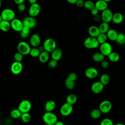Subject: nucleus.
Segmentation results:
<instances>
[{"label":"nucleus","mask_w":125,"mask_h":125,"mask_svg":"<svg viewBox=\"0 0 125 125\" xmlns=\"http://www.w3.org/2000/svg\"><path fill=\"white\" fill-rule=\"evenodd\" d=\"M30 45H31L33 47H38L41 44V40L40 36L36 33L32 34L29 40Z\"/></svg>","instance_id":"dca6fc26"},{"label":"nucleus","mask_w":125,"mask_h":125,"mask_svg":"<svg viewBox=\"0 0 125 125\" xmlns=\"http://www.w3.org/2000/svg\"><path fill=\"white\" fill-rule=\"evenodd\" d=\"M11 28L17 32H21L22 29L24 25L22 21L17 18H15L10 21Z\"/></svg>","instance_id":"9d476101"},{"label":"nucleus","mask_w":125,"mask_h":125,"mask_svg":"<svg viewBox=\"0 0 125 125\" xmlns=\"http://www.w3.org/2000/svg\"><path fill=\"white\" fill-rule=\"evenodd\" d=\"M41 10V7L40 5L37 3H35L30 5L28 9V14L29 16L35 18L40 14Z\"/></svg>","instance_id":"9b49d317"},{"label":"nucleus","mask_w":125,"mask_h":125,"mask_svg":"<svg viewBox=\"0 0 125 125\" xmlns=\"http://www.w3.org/2000/svg\"><path fill=\"white\" fill-rule=\"evenodd\" d=\"M104 86V85L100 81H97L92 83L91 89L93 93L99 94L103 91Z\"/></svg>","instance_id":"2eb2a0df"},{"label":"nucleus","mask_w":125,"mask_h":125,"mask_svg":"<svg viewBox=\"0 0 125 125\" xmlns=\"http://www.w3.org/2000/svg\"><path fill=\"white\" fill-rule=\"evenodd\" d=\"M124 20V17L122 14L119 12H116L113 14L112 21L115 24L121 23Z\"/></svg>","instance_id":"b1692460"},{"label":"nucleus","mask_w":125,"mask_h":125,"mask_svg":"<svg viewBox=\"0 0 125 125\" xmlns=\"http://www.w3.org/2000/svg\"><path fill=\"white\" fill-rule=\"evenodd\" d=\"M73 110V105L66 102L64 103L61 107L60 109V112L62 116L67 117L71 114Z\"/></svg>","instance_id":"0eeeda50"},{"label":"nucleus","mask_w":125,"mask_h":125,"mask_svg":"<svg viewBox=\"0 0 125 125\" xmlns=\"http://www.w3.org/2000/svg\"><path fill=\"white\" fill-rule=\"evenodd\" d=\"M110 81V78L107 74H102L100 78V81L104 85H106L109 83Z\"/></svg>","instance_id":"2f4dec72"},{"label":"nucleus","mask_w":125,"mask_h":125,"mask_svg":"<svg viewBox=\"0 0 125 125\" xmlns=\"http://www.w3.org/2000/svg\"><path fill=\"white\" fill-rule=\"evenodd\" d=\"M14 0V2L18 5V4H21L22 3H24V2L25 1V0Z\"/></svg>","instance_id":"8fccbe9b"},{"label":"nucleus","mask_w":125,"mask_h":125,"mask_svg":"<svg viewBox=\"0 0 125 125\" xmlns=\"http://www.w3.org/2000/svg\"><path fill=\"white\" fill-rule=\"evenodd\" d=\"M66 1L70 4H75L77 0H66Z\"/></svg>","instance_id":"864d4df0"},{"label":"nucleus","mask_w":125,"mask_h":125,"mask_svg":"<svg viewBox=\"0 0 125 125\" xmlns=\"http://www.w3.org/2000/svg\"><path fill=\"white\" fill-rule=\"evenodd\" d=\"M108 7L107 2L103 0H98L95 3V8L99 11H103L106 9Z\"/></svg>","instance_id":"a211bd4d"},{"label":"nucleus","mask_w":125,"mask_h":125,"mask_svg":"<svg viewBox=\"0 0 125 125\" xmlns=\"http://www.w3.org/2000/svg\"><path fill=\"white\" fill-rule=\"evenodd\" d=\"M40 51L39 50L38 47H33L31 48L29 55L33 58H37L38 57L40 54Z\"/></svg>","instance_id":"58836bf2"},{"label":"nucleus","mask_w":125,"mask_h":125,"mask_svg":"<svg viewBox=\"0 0 125 125\" xmlns=\"http://www.w3.org/2000/svg\"><path fill=\"white\" fill-rule=\"evenodd\" d=\"M100 125H114L113 121L109 118H105L103 119Z\"/></svg>","instance_id":"ea45409f"},{"label":"nucleus","mask_w":125,"mask_h":125,"mask_svg":"<svg viewBox=\"0 0 125 125\" xmlns=\"http://www.w3.org/2000/svg\"><path fill=\"white\" fill-rule=\"evenodd\" d=\"M62 56V50L59 48H56L52 52H51V58L57 61L61 59Z\"/></svg>","instance_id":"aec40b11"},{"label":"nucleus","mask_w":125,"mask_h":125,"mask_svg":"<svg viewBox=\"0 0 125 125\" xmlns=\"http://www.w3.org/2000/svg\"><path fill=\"white\" fill-rule=\"evenodd\" d=\"M57 64H58V61L52 59L49 60L48 62V66H49V68L51 69L55 68L57 66Z\"/></svg>","instance_id":"79ce46f5"},{"label":"nucleus","mask_w":125,"mask_h":125,"mask_svg":"<svg viewBox=\"0 0 125 125\" xmlns=\"http://www.w3.org/2000/svg\"><path fill=\"white\" fill-rule=\"evenodd\" d=\"M85 76L88 79H92L97 77L98 75V71L95 67H90L87 68L84 72Z\"/></svg>","instance_id":"f3484780"},{"label":"nucleus","mask_w":125,"mask_h":125,"mask_svg":"<svg viewBox=\"0 0 125 125\" xmlns=\"http://www.w3.org/2000/svg\"><path fill=\"white\" fill-rule=\"evenodd\" d=\"M104 0V1H105V2H109V1H111L112 0Z\"/></svg>","instance_id":"13d9d810"},{"label":"nucleus","mask_w":125,"mask_h":125,"mask_svg":"<svg viewBox=\"0 0 125 125\" xmlns=\"http://www.w3.org/2000/svg\"><path fill=\"white\" fill-rule=\"evenodd\" d=\"M23 55L22 54H21L18 51L15 53L14 55V59L15 61L21 62V61L23 60Z\"/></svg>","instance_id":"a19ab883"},{"label":"nucleus","mask_w":125,"mask_h":125,"mask_svg":"<svg viewBox=\"0 0 125 125\" xmlns=\"http://www.w3.org/2000/svg\"><path fill=\"white\" fill-rule=\"evenodd\" d=\"M101 66L102 68L106 69L109 66V62H108V61L104 60V61L101 62Z\"/></svg>","instance_id":"a18cd8bd"},{"label":"nucleus","mask_w":125,"mask_h":125,"mask_svg":"<svg viewBox=\"0 0 125 125\" xmlns=\"http://www.w3.org/2000/svg\"><path fill=\"white\" fill-rule=\"evenodd\" d=\"M93 60L97 62H101L105 59V56L100 52H96L92 55Z\"/></svg>","instance_id":"a878e982"},{"label":"nucleus","mask_w":125,"mask_h":125,"mask_svg":"<svg viewBox=\"0 0 125 125\" xmlns=\"http://www.w3.org/2000/svg\"><path fill=\"white\" fill-rule=\"evenodd\" d=\"M42 45L44 48V50L49 53L52 52L57 48V43L52 38L46 39L44 41Z\"/></svg>","instance_id":"7ed1b4c3"},{"label":"nucleus","mask_w":125,"mask_h":125,"mask_svg":"<svg viewBox=\"0 0 125 125\" xmlns=\"http://www.w3.org/2000/svg\"><path fill=\"white\" fill-rule=\"evenodd\" d=\"M99 11L96 8H94L93 9H92L91 11H90V13L91 14V15H92L93 16H95L97 14H98L99 13Z\"/></svg>","instance_id":"09e8293b"},{"label":"nucleus","mask_w":125,"mask_h":125,"mask_svg":"<svg viewBox=\"0 0 125 125\" xmlns=\"http://www.w3.org/2000/svg\"><path fill=\"white\" fill-rule=\"evenodd\" d=\"M11 27V24L10 21L2 20L0 22V30L3 32H7L10 29Z\"/></svg>","instance_id":"393cba45"},{"label":"nucleus","mask_w":125,"mask_h":125,"mask_svg":"<svg viewBox=\"0 0 125 125\" xmlns=\"http://www.w3.org/2000/svg\"><path fill=\"white\" fill-rule=\"evenodd\" d=\"M88 32L90 36L97 38L101 33L99 27L95 25L90 26L88 29Z\"/></svg>","instance_id":"6ab92c4d"},{"label":"nucleus","mask_w":125,"mask_h":125,"mask_svg":"<svg viewBox=\"0 0 125 125\" xmlns=\"http://www.w3.org/2000/svg\"><path fill=\"white\" fill-rule=\"evenodd\" d=\"M37 0H27L28 2L30 4H34L35 3H37Z\"/></svg>","instance_id":"5fc2aeb1"},{"label":"nucleus","mask_w":125,"mask_h":125,"mask_svg":"<svg viewBox=\"0 0 125 125\" xmlns=\"http://www.w3.org/2000/svg\"><path fill=\"white\" fill-rule=\"evenodd\" d=\"M42 120L46 124H55L58 121V117L53 112L46 111L42 116Z\"/></svg>","instance_id":"f03ea898"},{"label":"nucleus","mask_w":125,"mask_h":125,"mask_svg":"<svg viewBox=\"0 0 125 125\" xmlns=\"http://www.w3.org/2000/svg\"><path fill=\"white\" fill-rule=\"evenodd\" d=\"M101 15L103 21L109 23L112 21L113 14L110 9L107 8L102 12Z\"/></svg>","instance_id":"4468645a"},{"label":"nucleus","mask_w":125,"mask_h":125,"mask_svg":"<svg viewBox=\"0 0 125 125\" xmlns=\"http://www.w3.org/2000/svg\"><path fill=\"white\" fill-rule=\"evenodd\" d=\"M32 107L31 102L28 100H23L21 101L19 104L18 108L22 113L29 112Z\"/></svg>","instance_id":"423d86ee"},{"label":"nucleus","mask_w":125,"mask_h":125,"mask_svg":"<svg viewBox=\"0 0 125 125\" xmlns=\"http://www.w3.org/2000/svg\"><path fill=\"white\" fill-rule=\"evenodd\" d=\"M77 78H78V76L76 73L74 72H71L68 74V75L67 76V79H68L69 80L75 82L76 80L77 79Z\"/></svg>","instance_id":"37998d69"},{"label":"nucleus","mask_w":125,"mask_h":125,"mask_svg":"<svg viewBox=\"0 0 125 125\" xmlns=\"http://www.w3.org/2000/svg\"><path fill=\"white\" fill-rule=\"evenodd\" d=\"M56 107V103L52 100L47 101L44 105V109L47 112H52Z\"/></svg>","instance_id":"412c9836"},{"label":"nucleus","mask_w":125,"mask_h":125,"mask_svg":"<svg viewBox=\"0 0 125 125\" xmlns=\"http://www.w3.org/2000/svg\"><path fill=\"white\" fill-rule=\"evenodd\" d=\"M23 65L21 62L14 61L10 66V71L14 75H19L22 72Z\"/></svg>","instance_id":"1a4fd4ad"},{"label":"nucleus","mask_w":125,"mask_h":125,"mask_svg":"<svg viewBox=\"0 0 125 125\" xmlns=\"http://www.w3.org/2000/svg\"><path fill=\"white\" fill-rule=\"evenodd\" d=\"M112 107V103L109 100H104L99 104V109L102 113L106 114L110 111Z\"/></svg>","instance_id":"6e6552de"},{"label":"nucleus","mask_w":125,"mask_h":125,"mask_svg":"<svg viewBox=\"0 0 125 125\" xmlns=\"http://www.w3.org/2000/svg\"><path fill=\"white\" fill-rule=\"evenodd\" d=\"M17 9L20 12H23L26 9V5L24 3H22L19 4H18Z\"/></svg>","instance_id":"c03bdc74"},{"label":"nucleus","mask_w":125,"mask_h":125,"mask_svg":"<svg viewBox=\"0 0 125 125\" xmlns=\"http://www.w3.org/2000/svg\"><path fill=\"white\" fill-rule=\"evenodd\" d=\"M30 28L26 27L23 26L22 29L20 32V36L21 38L23 39H26L28 37L30 32Z\"/></svg>","instance_id":"c756f323"},{"label":"nucleus","mask_w":125,"mask_h":125,"mask_svg":"<svg viewBox=\"0 0 125 125\" xmlns=\"http://www.w3.org/2000/svg\"><path fill=\"white\" fill-rule=\"evenodd\" d=\"M108 60L112 62H116L120 60V55L116 52H112L107 56Z\"/></svg>","instance_id":"bb28decb"},{"label":"nucleus","mask_w":125,"mask_h":125,"mask_svg":"<svg viewBox=\"0 0 125 125\" xmlns=\"http://www.w3.org/2000/svg\"><path fill=\"white\" fill-rule=\"evenodd\" d=\"M100 52L104 54L105 56H107L109 54L112 52V46L108 42L102 43L100 45L99 47Z\"/></svg>","instance_id":"f8f14e48"},{"label":"nucleus","mask_w":125,"mask_h":125,"mask_svg":"<svg viewBox=\"0 0 125 125\" xmlns=\"http://www.w3.org/2000/svg\"><path fill=\"white\" fill-rule=\"evenodd\" d=\"M64 84L66 88L69 90H72L74 89L75 86V82L66 79L64 81Z\"/></svg>","instance_id":"e433bc0d"},{"label":"nucleus","mask_w":125,"mask_h":125,"mask_svg":"<svg viewBox=\"0 0 125 125\" xmlns=\"http://www.w3.org/2000/svg\"><path fill=\"white\" fill-rule=\"evenodd\" d=\"M2 20L11 21L15 18L16 14L15 11L10 8L4 9L0 13Z\"/></svg>","instance_id":"39448f33"},{"label":"nucleus","mask_w":125,"mask_h":125,"mask_svg":"<svg viewBox=\"0 0 125 125\" xmlns=\"http://www.w3.org/2000/svg\"><path fill=\"white\" fill-rule=\"evenodd\" d=\"M54 125H65L63 122H62V121H58V120L55 123Z\"/></svg>","instance_id":"3c124183"},{"label":"nucleus","mask_w":125,"mask_h":125,"mask_svg":"<svg viewBox=\"0 0 125 125\" xmlns=\"http://www.w3.org/2000/svg\"><path fill=\"white\" fill-rule=\"evenodd\" d=\"M17 49L18 52L23 55H27L29 54L31 48L28 43L25 41H21L18 44Z\"/></svg>","instance_id":"20e7f679"},{"label":"nucleus","mask_w":125,"mask_h":125,"mask_svg":"<svg viewBox=\"0 0 125 125\" xmlns=\"http://www.w3.org/2000/svg\"><path fill=\"white\" fill-rule=\"evenodd\" d=\"M108 39L111 41H116L118 33L114 29H109L106 33Z\"/></svg>","instance_id":"5701e85b"},{"label":"nucleus","mask_w":125,"mask_h":125,"mask_svg":"<svg viewBox=\"0 0 125 125\" xmlns=\"http://www.w3.org/2000/svg\"><path fill=\"white\" fill-rule=\"evenodd\" d=\"M84 3V1L83 0H77L76 2L75 3V4L78 7L81 8L83 6Z\"/></svg>","instance_id":"49530a36"},{"label":"nucleus","mask_w":125,"mask_h":125,"mask_svg":"<svg viewBox=\"0 0 125 125\" xmlns=\"http://www.w3.org/2000/svg\"><path fill=\"white\" fill-rule=\"evenodd\" d=\"M102 113L99 109L95 108L91 110L90 112V116L93 119H97L101 117Z\"/></svg>","instance_id":"473e14b6"},{"label":"nucleus","mask_w":125,"mask_h":125,"mask_svg":"<svg viewBox=\"0 0 125 125\" xmlns=\"http://www.w3.org/2000/svg\"><path fill=\"white\" fill-rule=\"evenodd\" d=\"M83 7L86 10L90 11L92 9L95 8V3L90 0H87L84 1Z\"/></svg>","instance_id":"c9c22d12"},{"label":"nucleus","mask_w":125,"mask_h":125,"mask_svg":"<svg viewBox=\"0 0 125 125\" xmlns=\"http://www.w3.org/2000/svg\"><path fill=\"white\" fill-rule=\"evenodd\" d=\"M116 42L120 45L125 44V34L124 33H118Z\"/></svg>","instance_id":"f704fd0d"},{"label":"nucleus","mask_w":125,"mask_h":125,"mask_svg":"<svg viewBox=\"0 0 125 125\" xmlns=\"http://www.w3.org/2000/svg\"><path fill=\"white\" fill-rule=\"evenodd\" d=\"M77 97L76 95L74 94H69L67 96L66 99V102L72 105L74 104L77 102Z\"/></svg>","instance_id":"c85d7f7f"},{"label":"nucleus","mask_w":125,"mask_h":125,"mask_svg":"<svg viewBox=\"0 0 125 125\" xmlns=\"http://www.w3.org/2000/svg\"><path fill=\"white\" fill-rule=\"evenodd\" d=\"M83 45L86 48L92 49L97 48L99 46L100 43L97 38L89 36L85 39L83 42Z\"/></svg>","instance_id":"f257e3e1"},{"label":"nucleus","mask_w":125,"mask_h":125,"mask_svg":"<svg viewBox=\"0 0 125 125\" xmlns=\"http://www.w3.org/2000/svg\"><path fill=\"white\" fill-rule=\"evenodd\" d=\"M39 60L41 62L45 63L48 62L50 58V54L46 51H43L40 53L39 57Z\"/></svg>","instance_id":"4be33fe9"},{"label":"nucleus","mask_w":125,"mask_h":125,"mask_svg":"<svg viewBox=\"0 0 125 125\" xmlns=\"http://www.w3.org/2000/svg\"><path fill=\"white\" fill-rule=\"evenodd\" d=\"M1 0H0V8H1Z\"/></svg>","instance_id":"bf43d9fd"},{"label":"nucleus","mask_w":125,"mask_h":125,"mask_svg":"<svg viewBox=\"0 0 125 125\" xmlns=\"http://www.w3.org/2000/svg\"><path fill=\"white\" fill-rule=\"evenodd\" d=\"M99 28L101 33H106L108 30L110 29V25L109 23L103 21V22L100 24Z\"/></svg>","instance_id":"cd10ccee"},{"label":"nucleus","mask_w":125,"mask_h":125,"mask_svg":"<svg viewBox=\"0 0 125 125\" xmlns=\"http://www.w3.org/2000/svg\"><path fill=\"white\" fill-rule=\"evenodd\" d=\"M3 20H2V17H1V14H0V22L2 21Z\"/></svg>","instance_id":"4d7b16f0"},{"label":"nucleus","mask_w":125,"mask_h":125,"mask_svg":"<svg viewBox=\"0 0 125 125\" xmlns=\"http://www.w3.org/2000/svg\"><path fill=\"white\" fill-rule=\"evenodd\" d=\"M97 39L100 44L106 42L108 39L106 33H101L99 35V36L97 37Z\"/></svg>","instance_id":"4c0bfd02"},{"label":"nucleus","mask_w":125,"mask_h":125,"mask_svg":"<svg viewBox=\"0 0 125 125\" xmlns=\"http://www.w3.org/2000/svg\"><path fill=\"white\" fill-rule=\"evenodd\" d=\"M38 48L39 50H40V52H42V51H45V50H44V48L43 45H41V46L40 45L38 47Z\"/></svg>","instance_id":"603ef678"},{"label":"nucleus","mask_w":125,"mask_h":125,"mask_svg":"<svg viewBox=\"0 0 125 125\" xmlns=\"http://www.w3.org/2000/svg\"><path fill=\"white\" fill-rule=\"evenodd\" d=\"M20 118L23 123H28L31 121V116L29 112L22 113Z\"/></svg>","instance_id":"72a5a7b5"},{"label":"nucleus","mask_w":125,"mask_h":125,"mask_svg":"<svg viewBox=\"0 0 125 125\" xmlns=\"http://www.w3.org/2000/svg\"><path fill=\"white\" fill-rule=\"evenodd\" d=\"M94 21H95L96 22H99L100 21H101L102 20V17H101V15H99V14L94 16Z\"/></svg>","instance_id":"de8ad7c7"},{"label":"nucleus","mask_w":125,"mask_h":125,"mask_svg":"<svg viewBox=\"0 0 125 125\" xmlns=\"http://www.w3.org/2000/svg\"><path fill=\"white\" fill-rule=\"evenodd\" d=\"M114 125H125V124H124L123 123H117Z\"/></svg>","instance_id":"6e6d98bb"},{"label":"nucleus","mask_w":125,"mask_h":125,"mask_svg":"<svg viewBox=\"0 0 125 125\" xmlns=\"http://www.w3.org/2000/svg\"><path fill=\"white\" fill-rule=\"evenodd\" d=\"M22 22L24 26H26L30 29L35 27L37 24V21L35 17L30 16L23 19Z\"/></svg>","instance_id":"ddd939ff"},{"label":"nucleus","mask_w":125,"mask_h":125,"mask_svg":"<svg viewBox=\"0 0 125 125\" xmlns=\"http://www.w3.org/2000/svg\"><path fill=\"white\" fill-rule=\"evenodd\" d=\"M45 125H55L54 124H45Z\"/></svg>","instance_id":"052dcab7"},{"label":"nucleus","mask_w":125,"mask_h":125,"mask_svg":"<svg viewBox=\"0 0 125 125\" xmlns=\"http://www.w3.org/2000/svg\"><path fill=\"white\" fill-rule=\"evenodd\" d=\"M22 113L18 108H15L12 109L10 113L11 117L13 119H18L21 117Z\"/></svg>","instance_id":"7c9ffc66"}]
</instances>
